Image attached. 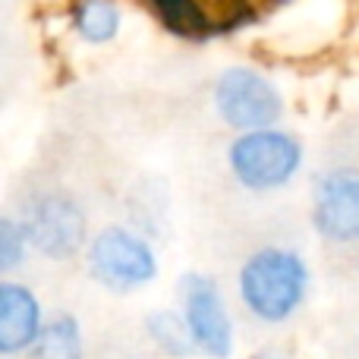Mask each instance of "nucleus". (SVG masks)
Segmentation results:
<instances>
[{
  "mask_svg": "<svg viewBox=\"0 0 359 359\" xmlns=\"http://www.w3.org/2000/svg\"><path fill=\"white\" fill-rule=\"evenodd\" d=\"M312 271L297 249H255L236 274V290L252 318L265 325H284L306 303Z\"/></svg>",
  "mask_w": 359,
  "mask_h": 359,
  "instance_id": "nucleus-1",
  "label": "nucleus"
},
{
  "mask_svg": "<svg viewBox=\"0 0 359 359\" xmlns=\"http://www.w3.org/2000/svg\"><path fill=\"white\" fill-rule=\"evenodd\" d=\"M227 164L243 189H284L303 168V142L293 133L278 130V126L236 133L233 142L227 145Z\"/></svg>",
  "mask_w": 359,
  "mask_h": 359,
  "instance_id": "nucleus-2",
  "label": "nucleus"
},
{
  "mask_svg": "<svg viewBox=\"0 0 359 359\" xmlns=\"http://www.w3.org/2000/svg\"><path fill=\"white\" fill-rule=\"evenodd\" d=\"M19 227L25 233L29 252H38L48 262H69L88 243V215L63 189L35 192L19 211Z\"/></svg>",
  "mask_w": 359,
  "mask_h": 359,
  "instance_id": "nucleus-3",
  "label": "nucleus"
},
{
  "mask_svg": "<svg viewBox=\"0 0 359 359\" xmlns=\"http://www.w3.org/2000/svg\"><path fill=\"white\" fill-rule=\"evenodd\" d=\"M86 268L107 293H133L158 278V255L142 233L107 224L86 243Z\"/></svg>",
  "mask_w": 359,
  "mask_h": 359,
  "instance_id": "nucleus-4",
  "label": "nucleus"
},
{
  "mask_svg": "<svg viewBox=\"0 0 359 359\" xmlns=\"http://www.w3.org/2000/svg\"><path fill=\"white\" fill-rule=\"evenodd\" d=\"M215 111L230 130H268L284 117V98L265 73L230 67L215 82Z\"/></svg>",
  "mask_w": 359,
  "mask_h": 359,
  "instance_id": "nucleus-5",
  "label": "nucleus"
},
{
  "mask_svg": "<svg viewBox=\"0 0 359 359\" xmlns=\"http://www.w3.org/2000/svg\"><path fill=\"white\" fill-rule=\"evenodd\" d=\"M180 318L189 331L192 350L208 359H227L233 353V318L224 303L215 278L189 271L180 278Z\"/></svg>",
  "mask_w": 359,
  "mask_h": 359,
  "instance_id": "nucleus-6",
  "label": "nucleus"
},
{
  "mask_svg": "<svg viewBox=\"0 0 359 359\" xmlns=\"http://www.w3.org/2000/svg\"><path fill=\"white\" fill-rule=\"evenodd\" d=\"M312 227L325 243H359V168L337 164L312 183Z\"/></svg>",
  "mask_w": 359,
  "mask_h": 359,
  "instance_id": "nucleus-7",
  "label": "nucleus"
},
{
  "mask_svg": "<svg viewBox=\"0 0 359 359\" xmlns=\"http://www.w3.org/2000/svg\"><path fill=\"white\" fill-rule=\"evenodd\" d=\"M44 325V306L22 280H0V359L25 356Z\"/></svg>",
  "mask_w": 359,
  "mask_h": 359,
  "instance_id": "nucleus-8",
  "label": "nucleus"
},
{
  "mask_svg": "<svg viewBox=\"0 0 359 359\" xmlns=\"http://www.w3.org/2000/svg\"><path fill=\"white\" fill-rule=\"evenodd\" d=\"M25 359H86V334L79 318L69 312L44 318L35 344L25 350Z\"/></svg>",
  "mask_w": 359,
  "mask_h": 359,
  "instance_id": "nucleus-9",
  "label": "nucleus"
},
{
  "mask_svg": "<svg viewBox=\"0 0 359 359\" xmlns=\"http://www.w3.org/2000/svg\"><path fill=\"white\" fill-rule=\"evenodd\" d=\"M120 6L114 0H76L73 6V32L82 38L86 44H111L120 35Z\"/></svg>",
  "mask_w": 359,
  "mask_h": 359,
  "instance_id": "nucleus-10",
  "label": "nucleus"
},
{
  "mask_svg": "<svg viewBox=\"0 0 359 359\" xmlns=\"http://www.w3.org/2000/svg\"><path fill=\"white\" fill-rule=\"evenodd\" d=\"M145 334L151 337L158 350L170 359H189L196 350H192L189 331H186L183 318L174 309H155L149 318H145Z\"/></svg>",
  "mask_w": 359,
  "mask_h": 359,
  "instance_id": "nucleus-11",
  "label": "nucleus"
},
{
  "mask_svg": "<svg viewBox=\"0 0 359 359\" xmlns=\"http://www.w3.org/2000/svg\"><path fill=\"white\" fill-rule=\"evenodd\" d=\"M25 259H29V243H25L22 227L13 215L0 211V280L19 271L25 265Z\"/></svg>",
  "mask_w": 359,
  "mask_h": 359,
  "instance_id": "nucleus-12",
  "label": "nucleus"
},
{
  "mask_svg": "<svg viewBox=\"0 0 359 359\" xmlns=\"http://www.w3.org/2000/svg\"><path fill=\"white\" fill-rule=\"evenodd\" d=\"M151 4H155L158 16H161L174 32L196 35V32L208 29V22H205V16H202L196 0H151Z\"/></svg>",
  "mask_w": 359,
  "mask_h": 359,
  "instance_id": "nucleus-13",
  "label": "nucleus"
}]
</instances>
